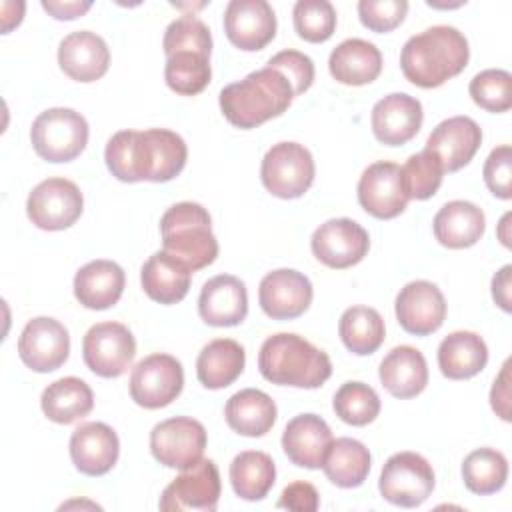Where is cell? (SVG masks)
<instances>
[{"label":"cell","instance_id":"obj_15","mask_svg":"<svg viewBox=\"0 0 512 512\" xmlns=\"http://www.w3.org/2000/svg\"><path fill=\"white\" fill-rule=\"evenodd\" d=\"M20 360L34 372L58 370L70 354V336L62 322L50 316H36L26 322L18 338Z\"/></svg>","mask_w":512,"mask_h":512},{"label":"cell","instance_id":"obj_17","mask_svg":"<svg viewBox=\"0 0 512 512\" xmlns=\"http://www.w3.org/2000/svg\"><path fill=\"white\" fill-rule=\"evenodd\" d=\"M314 290L308 276L292 268H278L268 272L260 280L258 302L266 316L274 320H292L302 316L310 302Z\"/></svg>","mask_w":512,"mask_h":512},{"label":"cell","instance_id":"obj_39","mask_svg":"<svg viewBox=\"0 0 512 512\" xmlns=\"http://www.w3.org/2000/svg\"><path fill=\"white\" fill-rule=\"evenodd\" d=\"M210 56L184 50L166 58L164 80L170 90L180 96L200 94L210 82Z\"/></svg>","mask_w":512,"mask_h":512},{"label":"cell","instance_id":"obj_24","mask_svg":"<svg viewBox=\"0 0 512 512\" xmlns=\"http://www.w3.org/2000/svg\"><path fill=\"white\" fill-rule=\"evenodd\" d=\"M198 314L210 326H238L248 314V292L244 282L232 274L210 278L202 286Z\"/></svg>","mask_w":512,"mask_h":512},{"label":"cell","instance_id":"obj_51","mask_svg":"<svg viewBox=\"0 0 512 512\" xmlns=\"http://www.w3.org/2000/svg\"><path fill=\"white\" fill-rule=\"evenodd\" d=\"M510 274H512V266L506 264L492 278V298L504 312L512 310V306H510Z\"/></svg>","mask_w":512,"mask_h":512},{"label":"cell","instance_id":"obj_48","mask_svg":"<svg viewBox=\"0 0 512 512\" xmlns=\"http://www.w3.org/2000/svg\"><path fill=\"white\" fill-rule=\"evenodd\" d=\"M318 492L310 482H292L288 484L278 500V508H286V510H296V512H314L318 510Z\"/></svg>","mask_w":512,"mask_h":512},{"label":"cell","instance_id":"obj_42","mask_svg":"<svg viewBox=\"0 0 512 512\" xmlns=\"http://www.w3.org/2000/svg\"><path fill=\"white\" fill-rule=\"evenodd\" d=\"M292 20L296 34L312 44L326 42L336 30V10L328 0H298Z\"/></svg>","mask_w":512,"mask_h":512},{"label":"cell","instance_id":"obj_21","mask_svg":"<svg viewBox=\"0 0 512 512\" xmlns=\"http://www.w3.org/2000/svg\"><path fill=\"white\" fill-rule=\"evenodd\" d=\"M480 144L482 130L470 116L442 120L426 140V148L438 156L444 172H456L466 166Z\"/></svg>","mask_w":512,"mask_h":512},{"label":"cell","instance_id":"obj_38","mask_svg":"<svg viewBox=\"0 0 512 512\" xmlns=\"http://www.w3.org/2000/svg\"><path fill=\"white\" fill-rule=\"evenodd\" d=\"M508 478V460L494 448H476L462 462V480L474 494L498 492Z\"/></svg>","mask_w":512,"mask_h":512},{"label":"cell","instance_id":"obj_47","mask_svg":"<svg viewBox=\"0 0 512 512\" xmlns=\"http://www.w3.org/2000/svg\"><path fill=\"white\" fill-rule=\"evenodd\" d=\"M482 176L494 196L502 200L512 198V148L508 144H502L488 154Z\"/></svg>","mask_w":512,"mask_h":512},{"label":"cell","instance_id":"obj_27","mask_svg":"<svg viewBox=\"0 0 512 512\" xmlns=\"http://www.w3.org/2000/svg\"><path fill=\"white\" fill-rule=\"evenodd\" d=\"M378 376L382 386L400 400L418 396L428 384L426 358L414 346L402 344L392 348L380 362Z\"/></svg>","mask_w":512,"mask_h":512},{"label":"cell","instance_id":"obj_44","mask_svg":"<svg viewBox=\"0 0 512 512\" xmlns=\"http://www.w3.org/2000/svg\"><path fill=\"white\" fill-rule=\"evenodd\" d=\"M162 48H164L166 58L176 52H184V50H192V52L210 56V52H212L210 28L200 18H196L192 14L180 16L168 24V28L164 32Z\"/></svg>","mask_w":512,"mask_h":512},{"label":"cell","instance_id":"obj_41","mask_svg":"<svg viewBox=\"0 0 512 512\" xmlns=\"http://www.w3.org/2000/svg\"><path fill=\"white\" fill-rule=\"evenodd\" d=\"M402 182L408 198L428 200L434 196L442 184L444 168L434 152L424 148L418 154H412L404 166H400Z\"/></svg>","mask_w":512,"mask_h":512},{"label":"cell","instance_id":"obj_35","mask_svg":"<svg viewBox=\"0 0 512 512\" xmlns=\"http://www.w3.org/2000/svg\"><path fill=\"white\" fill-rule=\"evenodd\" d=\"M322 470L334 486L356 488L370 472V452L356 438H336L324 456Z\"/></svg>","mask_w":512,"mask_h":512},{"label":"cell","instance_id":"obj_45","mask_svg":"<svg viewBox=\"0 0 512 512\" xmlns=\"http://www.w3.org/2000/svg\"><path fill=\"white\" fill-rule=\"evenodd\" d=\"M408 12L406 0H360L358 18L372 32H390L402 24Z\"/></svg>","mask_w":512,"mask_h":512},{"label":"cell","instance_id":"obj_26","mask_svg":"<svg viewBox=\"0 0 512 512\" xmlns=\"http://www.w3.org/2000/svg\"><path fill=\"white\" fill-rule=\"evenodd\" d=\"M126 276L122 266L112 260H92L74 276V296L90 310H106L114 306L124 292Z\"/></svg>","mask_w":512,"mask_h":512},{"label":"cell","instance_id":"obj_52","mask_svg":"<svg viewBox=\"0 0 512 512\" xmlns=\"http://www.w3.org/2000/svg\"><path fill=\"white\" fill-rule=\"evenodd\" d=\"M508 220H510V214H504L502 220H500V240L504 246H510V238L506 234V228H508Z\"/></svg>","mask_w":512,"mask_h":512},{"label":"cell","instance_id":"obj_7","mask_svg":"<svg viewBox=\"0 0 512 512\" xmlns=\"http://www.w3.org/2000/svg\"><path fill=\"white\" fill-rule=\"evenodd\" d=\"M314 158L298 142H278L262 158L260 178L264 188L284 200L300 198L314 182Z\"/></svg>","mask_w":512,"mask_h":512},{"label":"cell","instance_id":"obj_37","mask_svg":"<svg viewBox=\"0 0 512 512\" xmlns=\"http://www.w3.org/2000/svg\"><path fill=\"white\" fill-rule=\"evenodd\" d=\"M338 334L352 354L368 356L382 346L386 328L378 310L370 306H350L340 316Z\"/></svg>","mask_w":512,"mask_h":512},{"label":"cell","instance_id":"obj_19","mask_svg":"<svg viewBox=\"0 0 512 512\" xmlns=\"http://www.w3.org/2000/svg\"><path fill=\"white\" fill-rule=\"evenodd\" d=\"M224 32L240 50H262L276 36V14L266 0H230L224 10Z\"/></svg>","mask_w":512,"mask_h":512},{"label":"cell","instance_id":"obj_12","mask_svg":"<svg viewBox=\"0 0 512 512\" xmlns=\"http://www.w3.org/2000/svg\"><path fill=\"white\" fill-rule=\"evenodd\" d=\"M84 198L80 188L66 178H46L32 188L26 200V214L40 230L70 228L82 214Z\"/></svg>","mask_w":512,"mask_h":512},{"label":"cell","instance_id":"obj_10","mask_svg":"<svg viewBox=\"0 0 512 512\" xmlns=\"http://www.w3.org/2000/svg\"><path fill=\"white\" fill-rule=\"evenodd\" d=\"M136 354V340L128 326L120 322H98L90 326L82 340L86 366L102 378L122 376Z\"/></svg>","mask_w":512,"mask_h":512},{"label":"cell","instance_id":"obj_20","mask_svg":"<svg viewBox=\"0 0 512 512\" xmlns=\"http://www.w3.org/2000/svg\"><path fill=\"white\" fill-rule=\"evenodd\" d=\"M422 120L424 112L420 100L404 92H392L380 98L370 116L376 140L386 146H402L410 142L418 134Z\"/></svg>","mask_w":512,"mask_h":512},{"label":"cell","instance_id":"obj_23","mask_svg":"<svg viewBox=\"0 0 512 512\" xmlns=\"http://www.w3.org/2000/svg\"><path fill=\"white\" fill-rule=\"evenodd\" d=\"M58 64L76 82H94L108 72L110 50L102 36L90 30H76L62 38Z\"/></svg>","mask_w":512,"mask_h":512},{"label":"cell","instance_id":"obj_25","mask_svg":"<svg viewBox=\"0 0 512 512\" xmlns=\"http://www.w3.org/2000/svg\"><path fill=\"white\" fill-rule=\"evenodd\" d=\"M332 430L318 414L294 416L282 434V448L288 460L300 468H322L324 456L332 444Z\"/></svg>","mask_w":512,"mask_h":512},{"label":"cell","instance_id":"obj_34","mask_svg":"<svg viewBox=\"0 0 512 512\" xmlns=\"http://www.w3.org/2000/svg\"><path fill=\"white\" fill-rule=\"evenodd\" d=\"M40 406L48 420L56 424H72L90 414L94 408V394L84 380L66 376L44 388Z\"/></svg>","mask_w":512,"mask_h":512},{"label":"cell","instance_id":"obj_11","mask_svg":"<svg viewBox=\"0 0 512 512\" xmlns=\"http://www.w3.org/2000/svg\"><path fill=\"white\" fill-rule=\"evenodd\" d=\"M206 430L190 416H174L158 422L150 432V452L166 468L186 470L202 460Z\"/></svg>","mask_w":512,"mask_h":512},{"label":"cell","instance_id":"obj_46","mask_svg":"<svg viewBox=\"0 0 512 512\" xmlns=\"http://www.w3.org/2000/svg\"><path fill=\"white\" fill-rule=\"evenodd\" d=\"M266 66L274 68L286 76V80L292 86L294 96L304 94L314 82V62L304 52L290 50V48L282 50V52L274 54Z\"/></svg>","mask_w":512,"mask_h":512},{"label":"cell","instance_id":"obj_6","mask_svg":"<svg viewBox=\"0 0 512 512\" xmlns=\"http://www.w3.org/2000/svg\"><path fill=\"white\" fill-rule=\"evenodd\" d=\"M88 122L72 108H48L36 116L30 140L36 154L48 162H70L88 144Z\"/></svg>","mask_w":512,"mask_h":512},{"label":"cell","instance_id":"obj_18","mask_svg":"<svg viewBox=\"0 0 512 512\" xmlns=\"http://www.w3.org/2000/svg\"><path fill=\"white\" fill-rule=\"evenodd\" d=\"M396 320L414 334L428 336L436 332L446 318V300L440 288L428 280L408 282L396 296Z\"/></svg>","mask_w":512,"mask_h":512},{"label":"cell","instance_id":"obj_32","mask_svg":"<svg viewBox=\"0 0 512 512\" xmlns=\"http://www.w3.org/2000/svg\"><path fill=\"white\" fill-rule=\"evenodd\" d=\"M246 352L232 338H216L208 342L196 360V376L208 390L230 386L244 370Z\"/></svg>","mask_w":512,"mask_h":512},{"label":"cell","instance_id":"obj_8","mask_svg":"<svg viewBox=\"0 0 512 512\" xmlns=\"http://www.w3.org/2000/svg\"><path fill=\"white\" fill-rule=\"evenodd\" d=\"M432 464L416 452L392 454L380 472L378 490L382 498L400 508L420 506L434 490Z\"/></svg>","mask_w":512,"mask_h":512},{"label":"cell","instance_id":"obj_2","mask_svg":"<svg viewBox=\"0 0 512 512\" xmlns=\"http://www.w3.org/2000/svg\"><path fill=\"white\" fill-rule=\"evenodd\" d=\"M470 58L466 36L446 24L426 28L406 40L400 52V68L406 80L420 88H436L458 76Z\"/></svg>","mask_w":512,"mask_h":512},{"label":"cell","instance_id":"obj_22","mask_svg":"<svg viewBox=\"0 0 512 512\" xmlns=\"http://www.w3.org/2000/svg\"><path fill=\"white\" fill-rule=\"evenodd\" d=\"M118 454V436L104 422H84L70 436L72 464L86 476H102L110 472Z\"/></svg>","mask_w":512,"mask_h":512},{"label":"cell","instance_id":"obj_16","mask_svg":"<svg viewBox=\"0 0 512 512\" xmlns=\"http://www.w3.org/2000/svg\"><path fill=\"white\" fill-rule=\"evenodd\" d=\"M408 194L400 166L388 160L370 164L358 180V202L374 218L390 220L406 210Z\"/></svg>","mask_w":512,"mask_h":512},{"label":"cell","instance_id":"obj_5","mask_svg":"<svg viewBox=\"0 0 512 512\" xmlns=\"http://www.w3.org/2000/svg\"><path fill=\"white\" fill-rule=\"evenodd\" d=\"M164 252L182 260L192 272L210 266L218 256L208 210L198 202H178L160 218Z\"/></svg>","mask_w":512,"mask_h":512},{"label":"cell","instance_id":"obj_29","mask_svg":"<svg viewBox=\"0 0 512 512\" xmlns=\"http://www.w3.org/2000/svg\"><path fill=\"white\" fill-rule=\"evenodd\" d=\"M328 70L340 84L364 86L380 76L382 54L368 40L348 38L330 52Z\"/></svg>","mask_w":512,"mask_h":512},{"label":"cell","instance_id":"obj_33","mask_svg":"<svg viewBox=\"0 0 512 512\" xmlns=\"http://www.w3.org/2000/svg\"><path fill=\"white\" fill-rule=\"evenodd\" d=\"M224 416L236 434L256 438L264 436L274 426L276 404L266 392L258 388H244L228 398Z\"/></svg>","mask_w":512,"mask_h":512},{"label":"cell","instance_id":"obj_30","mask_svg":"<svg viewBox=\"0 0 512 512\" xmlns=\"http://www.w3.org/2000/svg\"><path fill=\"white\" fill-rule=\"evenodd\" d=\"M436 240L452 250L474 246L486 228L482 208L468 200L446 202L434 216L432 222Z\"/></svg>","mask_w":512,"mask_h":512},{"label":"cell","instance_id":"obj_4","mask_svg":"<svg viewBox=\"0 0 512 512\" xmlns=\"http://www.w3.org/2000/svg\"><path fill=\"white\" fill-rule=\"evenodd\" d=\"M260 374L278 386L318 388L332 376L326 352L292 332L268 336L258 352Z\"/></svg>","mask_w":512,"mask_h":512},{"label":"cell","instance_id":"obj_13","mask_svg":"<svg viewBox=\"0 0 512 512\" xmlns=\"http://www.w3.org/2000/svg\"><path fill=\"white\" fill-rule=\"evenodd\" d=\"M220 500V472L216 464L208 458L198 460L194 466L182 470L162 492L160 510H216Z\"/></svg>","mask_w":512,"mask_h":512},{"label":"cell","instance_id":"obj_43","mask_svg":"<svg viewBox=\"0 0 512 512\" xmlns=\"http://www.w3.org/2000/svg\"><path fill=\"white\" fill-rule=\"evenodd\" d=\"M476 106L488 112H506L512 106V76L500 68L478 72L468 86Z\"/></svg>","mask_w":512,"mask_h":512},{"label":"cell","instance_id":"obj_28","mask_svg":"<svg viewBox=\"0 0 512 512\" xmlns=\"http://www.w3.org/2000/svg\"><path fill=\"white\" fill-rule=\"evenodd\" d=\"M192 270L168 252H154L140 270L142 290L160 304H176L190 290Z\"/></svg>","mask_w":512,"mask_h":512},{"label":"cell","instance_id":"obj_1","mask_svg":"<svg viewBox=\"0 0 512 512\" xmlns=\"http://www.w3.org/2000/svg\"><path fill=\"white\" fill-rule=\"evenodd\" d=\"M186 158L184 138L166 128L120 130L104 150L108 170L122 182H168L184 170Z\"/></svg>","mask_w":512,"mask_h":512},{"label":"cell","instance_id":"obj_31","mask_svg":"<svg viewBox=\"0 0 512 512\" xmlns=\"http://www.w3.org/2000/svg\"><path fill=\"white\" fill-rule=\"evenodd\" d=\"M488 362L486 342L470 330L448 334L438 346L440 372L450 380H466L476 376Z\"/></svg>","mask_w":512,"mask_h":512},{"label":"cell","instance_id":"obj_3","mask_svg":"<svg viewBox=\"0 0 512 512\" xmlns=\"http://www.w3.org/2000/svg\"><path fill=\"white\" fill-rule=\"evenodd\" d=\"M294 92L286 76L274 68H260L220 90L224 118L242 130L256 128L288 110Z\"/></svg>","mask_w":512,"mask_h":512},{"label":"cell","instance_id":"obj_14","mask_svg":"<svg viewBox=\"0 0 512 512\" xmlns=\"http://www.w3.org/2000/svg\"><path fill=\"white\" fill-rule=\"evenodd\" d=\"M310 248L324 266L344 270L358 264L368 254L370 238L358 222L332 218L314 230Z\"/></svg>","mask_w":512,"mask_h":512},{"label":"cell","instance_id":"obj_50","mask_svg":"<svg viewBox=\"0 0 512 512\" xmlns=\"http://www.w3.org/2000/svg\"><path fill=\"white\" fill-rule=\"evenodd\" d=\"M92 2H78V0H70V2H62V0H42V8L54 16L56 20H74L78 16H84L90 10Z\"/></svg>","mask_w":512,"mask_h":512},{"label":"cell","instance_id":"obj_9","mask_svg":"<svg viewBox=\"0 0 512 512\" xmlns=\"http://www.w3.org/2000/svg\"><path fill=\"white\" fill-rule=\"evenodd\" d=\"M184 388L182 364L170 354H150L142 358L130 374L132 400L148 410L164 408L180 396Z\"/></svg>","mask_w":512,"mask_h":512},{"label":"cell","instance_id":"obj_40","mask_svg":"<svg viewBox=\"0 0 512 512\" xmlns=\"http://www.w3.org/2000/svg\"><path fill=\"white\" fill-rule=\"evenodd\" d=\"M336 416L350 426H366L380 414L376 390L364 382H344L332 400Z\"/></svg>","mask_w":512,"mask_h":512},{"label":"cell","instance_id":"obj_49","mask_svg":"<svg viewBox=\"0 0 512 512\" xmlns=\"http://www.w3.org/2000/svg\"><path fill=\"white\" fill-rule=\"evenodd\" d=\"M510 362L506 360L498 378L494 380V386L490 390V404L492 410L502 418V420H510V374H508Z\"/></svg>","mask_w":512,"mask_h":512},{"label":"cell","instance_id":"obj_36","mask_svg":"<svg viewBox=\"0 0 512 512\" xmlns=\"http://www.w3.org/2000/svg\"><path fill=\"white\" fill-rule=\"evenodd\" d=\"M276 480L274 460L260 450H244L230 464V484L242 500H262Z\"/></svg>","mask_w":512,"mask_h":512}]
</instances>
